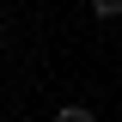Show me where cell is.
Here are the masks:
<instances>
[{"mask_svg": "<svg viewBox=\"0 0 122 122\" xmlns=\"http://www.w3.org/2000/svg\"><path fill=\"white\" fill-rule=\"evenodd\" d=\"M55 116H61V122H92V116H98V110H92V104H61Z\"/></svg>", "mask_w": 122, "mask_h": 122, "instance_id": "6da1fadb", "label": "cell"}, {"mask_svg": "<svg viewBox=\"0 0 122 122\" xmlns=\"http://www.w3.org/2000/svg\"><path fill=\"white\" fill-rule=\"evenodd\" d=\"M92 18H104V25H110V18H122V0H92Z\"/></svg>", "mask_w": 122, "mask_h": 122, "instance_id": "7a4b0ae2", "label": "cell"}, {"mask_svg": "<svg viewBox=\"0 0 122 122\" xmlns=\"http://www.w3.org/2000/svg\"><path fill=\"white\" fill-rule=\"evenodd\" d=\"M0 49H6V18H0Z\"/></svg>", "mask_w": 122, "mask_h": 122, "instance_id": "3957f363", "label": "cell"}]
</instances>
